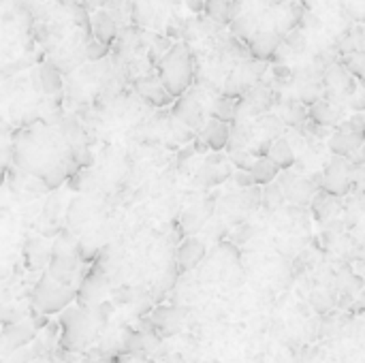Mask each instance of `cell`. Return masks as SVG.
Returning a JSON list of instances; mask_svg holds the SVG:
<instances>
[{"mask_svg": "<svg viewBox=\"0 0 365 363\" xmlns=\"http://www.w3.org/2000/svg\"><path fill=\"white\" fill-rule=\"evenodd\" d=\"M158 75L165 81L167 90L171 92V96H182L190 83H192V56L190 49L182 43L169 47L165 51V56L158 62Z\"/></svg>", "mask_w": 365, "mask_h": 363, "instance_id": "6da1fadb", "label": "cell"}, {"mask_svg": "<svg viewBox=\"0 0 365 363\" xmlns=\"http://www.w3.org/2000/svg\"><path fill=\"white\" fill-rule=\"evenodd\" d=\"M353 171H355V167L344 156H334L323 171L321 188L334 197H344L355 184Z\"/></svg>", "mask_w": 365, "mask_h": 363, "instance_id": "7a4b0ae2", "label": "cell"}, {"mask_svg": "<svg viewBox=\"0 0 365 363\" xmlns=\"http://www.w3.org/2000/svg\"><path fill=\"white\" fill-rule=\"evenodd\" d=\"M71 297H73V293H71L68 285H62L51 276H45L34 289V304L43 312L60 310L62 306H66L71 302Z\"/></svg>", "mask_w": 365, "mask_h": 363, "instance_id": "3957f363", "label": "cell"}, {"mask_svg": "<svg viewBox=\"0 0 365 363\" xmlns=\"http://www.w3.org/2000/svg\"><path fill=\"white\" fill-rule=\"evenodd\" d=\"M173 116L182 120L186 126H190L192 131H201L205 124V111L197 92H184L173 107Z\"/></svg>", "mask_w": 365, "mask_h": 363, "instance_id": "277c9868", "label": "cell"}, {"mask_svg": "<svg viewBox=\"0 0 365 363\" xmlns=\"http://www.w3.org/2000/svg\"><path fill=\"white\" fill-rule=\"evenodd\" d=\"M280 184H282V188H284V193H287L289 203L299 205V208L312 203V199H314L317 193H319V186L314 184V180H308V178H302V175H291V173H287V175L280 180Z\"/></svg>", "mask_w": 365, "mask_h": 363, "instance_id": "5b68a950", "label": "cell"}, {"mask_svg": "<svg viewBox=\"0 0 365 363\" xmlns=\"http://www.w3.org/2000/svg\"><path fill=\"white\" fill-rule=\"evenodd\" d=\"M365 145V133H359L351 126H340L331 139H329V150L336 154V156H344V158H351L357 150H361Z\"/></svg>", "mask_w": 365, "mask_h": 363, "instance_id": "8992f818", "label": "cell"}, {"mask_svg": "<svg viewBox=\"0 0 365 363\" xmlns=\"http://www.w3.org/2000/svg\"><path fill=\"white\" fill-rule=\"evenodd\" d=\"M282 32L280 30H274V28H259L250 39H248V47H250V53L252 58H259V60H269L278 47L282 45Z\"/></svg>", "mask_w": 365, "mask_h": 363, "instance_id": "52a82bcc", "label": "cell"}, {"mask_svg": "<svg viewBox=\"0 0 365 363\" xmlns=\"http://www.w3.org/2000/svg\"><path fill=\"white\" fill-rule=\"evenodd\" d=\"M137 92L154 107H163V105H169L171 103V92L167 90L165 81L160 79V75H143L137 79L135 83Z\"/></svg>", "mask_w": 365, "mask_h": 363, "instance_id": "ba28073f", "label": "cell"}, {"mask_svg": "<svg viewBox=\"0 0 365 363\" xmlns=\"http://www.w3.org/2000/svg\"><path fill=\"white\" fill-rule=\"evenodd\" d=\"M201 139L205 141V145L214 152H220L225 148H229V139H231V124L227 120L220 118H212L203 124L201 128Z\"/></svg>", "mask_w": 365, "mask_h": 363, "instance_id": "9c48e42d", "label": "cell"}, {"mask_svg": "<svg viewBox=\"0 0 365 363\" xmlns=\"http://www.w3.org/2000/svg\"><path fill=\"white\" fill-rule=\"evenodd\" d=\"M336 105H338V101H331L327 96L319 98L317 103L310 105V120L319 126H327V128L336 126L342 118V111Z\"/></svg>", "mask_w": 365, "mask_h": 363, "instance_id": "30bf717a", "label": "cell"}, {"mask_svg": "<svg viewBox=\"0 0 365 363\" xmlns=\"http://www.w3.org/2000/svg\"><path fill=\"white\" fill-rule=\"evenodd\" d=\"M92 34L103 41L105 45H111L118 36V19L109 11H96L92 15Z\"/></svg>", "mask_w": 365, "mask_h": 363, "instance_id": "8fae6325", "label": "cell"}, {"mask_svg": "<svg viewBox=\"0 0 365 363\" xmlns=\"http://www.w3.org/2000/svg\"><path fill=\"white\" fill-rule=\"evenodd\" d=\"M278 116L282 118V122L287 126H304L308 122V118H310V107L299 98H291V101L280 105Z\"/></svg>", "mask_w": 365, "mask_h": 363, "instance_id": "7c38bea8", "label": "cell"}, {"mask_svg": "<svg viewBox=\"0 0 365 363\" xmlns=\"http://www.w3.org/2000/svg\"><path fill=\"white\" fill-rule=\"evenodd\" d=\"M205 257V244L197 237H188L178 250V263L182 270H192Z\"/></svg>", "mask_w": 365, "mask_h": 363, "instance_id": "4fadbf2b", "label": "cell"}, {"mask_svg": "<svg viewBox=\"0 0 365 363\" xmlns=\"http://www.w3.org/2000/svg\"><path fill=\"white\" fill-rule=\"evenodd\" d=\"M265 156H269L282 171L284 169H289L293 163H295V152H293V145H291V141L289 139H282V137H278V139H274V141H269V145H267V150H265Z\"/></svg>", "mask_w": 365, "mask_h": 363, "instance_id": "5bb4252c", "label": "cell"}, {"mask_svg": "<svg viewBox=\"0 0 365 363\" xmlns=\"http://www.w3.org/2000/svg\"><path fill=\"white\" fill-rule=\"evenodd\" d=\"M229 167L227 165H222V163H216V160H205V165L199 169V173H197V184L199 186H218V184H222L225 180H227V175H229Z\"/></svg>", "mask_w": 365, "mask_h": 363, "instance_id": "9a60e30c", "label": "cell"}, {"mask_svg": "<svg viewBox=\"0 0 365 363\" xmlns=\"http://www.w3.org/2000/svg\"><path fill=\"white\" fill-rule=\"evenodd\" d=\"M280 167L269 158V156H259L257 158V163L252 165V169H250V173H252V178H255V184L257 186H267V184H272L278 175H280Z\"/></svg>", "mask_w": 365, "mask_h": 363, "instance_id": "2e32d148", "label": "cell"}, {"mask_svg": "<svg viewBox=\"0 0 365 363\" xmlns=\"http://www.w3.org/2000/svg\"><path fill=\"white\" fill-rule=\"evenodd\" d=\"M38 86L47 96H53L62 90V77H60V71L56 64L45 62L38 66Z\"/></svg>", "mask_w": 365, "mask_h": 363, "instance_id": "e0dca14e", "label": "cell"}, {"mask_svg": "<svg viewBox=\"0 0 365 363\" xmlns=\"http://www.w3.org/2000/svg\"><path fill=\"white\" fill-rule=\"evenodd\" d=\"M336 199H340V197H334V195H329V193H325V190L312 199V212H314L317 220L329 223V220L338 214V201H336Z\"/></svg>", "mask_w": 365, "mask_h": 363, "instance_id": "ac0fdd59", "label": "cell"}, {"mask_svg": "<svg viewBox=\"0 0 365 363\" xmlns=\"http://www.w3.org/2000/svg\"><path fill=\"white\" fill-rule=\"evenodd\" d=\"M250 141H252V131H250V126L237 120V124L231 126V139H229V148H227V150H229L231 154H233V152H240V150H246Z\"/></svg>", "mask_w": 365, "mask_h": 363, "instance_id": "d6986e66", "label": "cell"}, {"mask_svg": "<svg viewBox=\"0 0 365 363\" xmlns=\"http://www.w3.org/2000/svg\"><path fill=\"white\" fill-rule=\"evenodd\" d=\"M257 126L263 131V135H265L267 141H274V139L282 137V133H284V122H282V118H280V116H274V113L261 116L259 122H257Z\"/></svg>", "mask_w": 365, "mask_h": 363, "instance_id": "ffe728a7", "label": "cell"}, {"mask_svg": "<svg viewBox=\"0 0 365 363\" xmlns=\"http://www.w3.org/2000/svg\"><path fill=\"white\" fill-rule=\"evenodd\" d=\"M205 13L216 24H227L231 19V2L229 0H207Z\"/></svg>", "mask_w": 365, "mask_h": 363, "instance_id": "44dd1931", "label": "cell"}, {"mask_svg": "<svg viewBox=\"0 0 365 363\" xmlns=\"http://www.w3.org/2000/svg\"><path fill=\"white\" fill-rule=\"evenodd\" d=\"M287 193L282 188V184H267L263 190V205L269 210H280L287 203Z\"/></svg>", "mask_w": 365, "mask_h": 363, "instance_id": "7402d4cb", "label": "cell"}, {"mask_svg": "<svg viewBox=\"0 0 365 363\" xmlns=\"http://www.w3.org/2000/svg\"><path fill=\"white\" fill-rule=\"evenodd\" d=\"M32 338V329L24 327V325H15V327H6L4 329V342L11 344L13 349L21 347L24 342H28Z\"/></svg>", "mask_w": 365, "mask_h": 363, "instance_id": "603a6c76", "label": "cell"}, {"mask_svg": "<svg viewBox=\"0 0 365 363\" xmlns=\"http://www.w3.org/2000/svg\"><path fill=\"white\" fill-rule=\"evenodd\" d=\"M107 49H109V45H105V43H103V41H98L96 36H92V39L83 45L86 60H92V62L103 60V58L107 56Z\"/></svg>", "mask_w": 365, "mask_h": 363, "instance_id": "cb8c5ba5", "label": "cell"}, {"mask_svg": "<svg viewBox=\"0 0 365 363\" xmlns=\"http://www.w3.org/2000/svg\"><path fill=\"white\" fill-rule=\"evenodd\" d=\"M83 363H109V359H105V357H94V355H92V357H88Z\"/></svg>", "mask_w": 365, "mask_h": 363, "instance_id": "d4e9b609", "label": "cell"}, {"mask_svg": "<svg viewBox=\"0 0 365 363\" xmlns=\"http://www.w3.org/2000/svg\"><path fill=\"white\" fill-rule=\"evenodd\" d=\"M357 79H359V83H361V86L365 88V64H364V68H361V71L357 73Z\"/></svg>", "mask_w": 365, "mask_h": 363, "instance_id": "484cf974", "label": "cell"}, {"mask_svg": "<svg viewBox=\"0 0 365 363\" xmlns=\"http://www.w3.org/2000/svg\"><path fill=\"white\" fill-rule=\"evenodd\" d=\"M361 34H364V45H365V26L361 28Z\"/></svg>", "mask_w": 365, "mask_h": 363, "instance_id": "4316f807", "label": "cell"}]
</instances>
